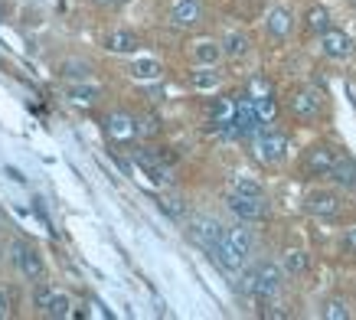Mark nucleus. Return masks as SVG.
<instances>
[{
	"mask_svg": "<svg viewBox=\"0 0 356 320\" xmlns=\"http://www.w3.org/2000/svg\"><path fill=\"white\" fill-rule=\"evenodd\" d=\"M186 235H190V242H196L200 248H209L219 246L222 239L229 235V229L219 219H213V216H193L190 223H186Z\"/></svg>",
	"mask_w": 356,
	"mask_h": 320,
	"instance_id": "f257e3e1",
	"label": "nucleus"
},
{
	"mask_svg": "<svg viewBox=\"0 0 356 320\" xmlns=\"http://www.w3.org/2000/svg\"><path fill=\"white\" fill-rule=\"evenodd\" d=\"M261 131V118L255 111V102L252 95H242L236 102V118H232V125H226V134L229 138H252V134H259Z\"/></svg>",
	"mask_w": 356,
	"mask_h": 320,
	"instance_id": "f03ea898",
	"label": "nucleus"
},
{
	"mask_svg": "<svg viewBox=\"0 0 356 320\" xmlns=\"http://www.w3.org/2000/svg\"><path fill=\"white\" fill-rule=\"evenodd\" d=\"M255 157L261 163H281V160L288 157V138L281 134V131H259V138H255Z\"/></svg>",
	"mask_w": 356,
	"mask_h": 320,
	"instance_id": "7ed1b4c3",
	"label": "nucleus"
},
{
	"mask_svg": "<svg viewBox=\"0 0 356 320\" xmlns=\"http://www.w3.org/2000/svg\"><path fill=\"white\" fill-rule=\"evenodd\" d=\"M343 209V200L334 190H311L304 196V213L317 216V219H334Z\"/></svg>",
	"mask_w": 356,
	"mask_h": 320,
	"instance_id": "20e7f679",
	"label": "nucleus"
},
{
	"mask_svg": "<svg viewBox=\"0 0 356 320\" xmlns=\"http://www.w3.org/2000/svg\"><path fill=\"white\" fill-rule=\"evenodd\" d=\"M229 209H232L242 223H261V219H268V203H265V196H242V193H232V196H229Z\"/></svg>",
	"mask_w": 356,
	"mask_h": 320,
	"instance_id": "39448f33",
	"label": "nucleus"
},
{
	"mask_svg": "<svg viewBox=\"0 0 356 320\" xmlns=\"http://www.w3.org/2000/svg\"><path fill=\"white\" fill-rule=\"evenodd\" d=\"M337 157H340V154H337L330 144H314V147L304 154V173H307V177H330Z\"/></svg>",
	"mask_w": 356,
	"mask_h": 320,
	"instance_id": "423d86ee",
	"label": "nucleus"
},
{
	"mask_svg": "<svg viewBox=\"0 0 356 320\" xmlns=\"http://www.w3.org/2000/svg\"><path fill=\"white\" fill-rule=\"evenodd\" d=\"M167 20L177 30H193L196 23L203 20V0H173Z\"/></svg>",
	"mask_w": 356,
	"mask_h": 320,
	"instance_id": "0eeeda50",
	"label": "nucleus"
},
{
	"mask_svg": "<svg viewBox=\"0 0 356 320\" xmlns=\"http://www.w3.org/2000/svg\"><path fill=\"white\" fill-rule=\"evenodd\" d=\"M288 108H291L294 118L311 121V118L321 115V108H324V95H321L317 88H301V92H294V95L288 98Z\"/></svg>",
	"mask_w": 356,
	"mask_h": 320,
	"instance_id": "6e6552de",
	"label": "nucleus"
},
{
	"mask_svg": "<svg viewBox=\"0 0 356 320\" xmlns=\"http://www.w3.org/2000/svg\"><path fill=\"white\" fill-rule=\"evenodd\" d=\"M13 265H17V271H20L23 278H30V281L43 278V271H46L40 252L33 246H26V242H17V246H13Z\"/></svg>",
	"mask_w": 356,
	"mask_h": 320,
	"instance_id": "1a4fd4ad",
	"label": "nucleus"
},
{
	"mask_svg": "<svg viewBox=\"0 0 356 320\" xmlns=\"http://www.w3.org/2000/svg\"><path fill=\"white\" fill-rule=\"evenodd\" d=\"M209 255H213V262H216L222 271H229V275H238V271L245 268V258H248L245 252H238V248L232 246L229 239H222L219 246L209 248Z\"/></svg>",
	"mask_w": 356,
	"mask_h": 320,
	"instance_id": "9d476101",
	"label": "nucleus"
},
{
	"mask_svg": "<svg viewBox=\"0 0 356 320\" xmlns=\"http://www.w3.org/2000/svg\"><path fill=\"white\" fill-rule=\"evenodd\" d=\"M255 271H259V291H255V298H275L281 291V281H284V268L275 265V262H261V265H255Z\"/></svg>",
	"mask_w": 356,
	"mask_h": 320,
	"instance_id": "9b49d317",
	"label": "nucleus"
},
{
	"mask_svg": "<svg viewBox=\"0 0 356 320\" xmlns=\"http://www.w3.org/2000/svg\"><path fill=\"white\" fill-rule=\"evenodd\" d=\"M105 134L111 141H131L138 138V118H131L128 111H111L105 118Z\"/></svg>",
	"mask_w": 356,
	"mask_h": 320,
	"instance_id": "f8f14e48",
	"label": "nucleus"
},
{
	"mask_svg": "<svg viewBox=\"0 0 356 320\" xmlns=\"http://www.w3.org/2000/svg\"><path fill=\"white\" fill-rule=\"evenodd\" d=\"M321 53H324L327 59H350L353 40L340 30H327V33H321Z\"/></svg>",
	"mask_w": 356,
	"mask_h": 320,
	"instance_id": "ddd939ff",
	"label": "nucleus"
},
{
	"mask_svg": "<svg viewBox=\"0 0 356 320\" xmlns=\"http://www.w3.org/2000/svg\"><path fill=\"white\" fill-rule=\"evenodd\" d=\"M294 26V17L288 7H271L268 17H265V30H268V36H275V40H284L288 33H291Z\"/></svg>",
	"mask_w": 356,
	"mask_h": 320,
	"instance_id": "4468645a",
	"label": "nucleus"
},
{
	"mask_svg": "<svg viewBox=\"0 0 356 320\" xmlns=\"http://www.w3.org/2000/svg\"><path fill=\"white\" fill-rule=\"evenodd\" d=\"M330 180H334L337 186H343V190H356V157L340 154L334 163V170H330Z\"/></svg>",
	"mask_w": 356,
	"mask_h": 320,
	"instance_id": "2eb2a0df",
	"label": "nucleus"
},
{
	"mask_svg": "<svg viewBox=\"0 0 356 320\" xmlns=\"http://www.w3.org/2000/svg\"><path fill=\"white\" fill-rule=\"evenodd\" d=\"M138 46H140V40L131 30H115V33H108V36H105V49H108V53L128 56V53H134Z\"/></svg>",
	"mask_w": 356,
	"mask_h": 320,
	"instance_id": "dca6fc26",
	"label": "nucleus"
},
{
	"mask_svg": "<svg viewBox=\"0 0 356 320\" xmlns=\"http://www.w3.org/2000/svg\"><path fill=\"white\" fill-rule=\"evenodd\" d=\"M222 43H216V40H200V43L193 46V63L196 65H219V59H222Z\"/></svg>",
	"mask_w": 356,
	"mask_h": 320,
	"instance_id": "f3484780",
	"label": "nucleus"
},
{
	"mask_svg": "<svg viewBox=\"0 0 356 320\" xmlns=\"http://www.w3.org/2000/svg\"><path fill=\"white\" fill-rule=\"evenodd\" d=\"M138 167L147 177H151L154 183H167V167H163V160L161 154H151V150H140L138 154Z\"/></svg>",
	"mask_w": 356,
	"mask_h": 320,
	"instance_id": "a211bd4d",
	"label": "nucleus"
},
{
	"mask_svg": "<svg viewBox=\"0 0 356 320\" xmlns=\"http://www.w3.org/2000/svg\"><path fill=\"white\" fill-rule=\"evenodd\" d=\"M190 82H193L196 92H216L219 82H222V75L216 72V65H200V69L190 75Z\"/></svg>",
	"mask_w": 356,
	"mask_h": 320,
	"instance_id": "6ab92c4d",
	"label": "nucleus"
},
{
	"mask_svg": "<svg viewBox=\"0 0 356 320\" xmlns=\"http://www.w3.org/2000/svg\"><path fill=\"white\" fill-rule=\"evenodd\" d=\"M98 95H102V92H98L95 86H88V82H72V86H65V98H69V102H72V105H95L98 102Z\"/></svg>",
	"mask_w": 356,
	"mask_h": 320,
	"instance_id": "aec40b11",
	"label": "nucleus"
},
{
	"mask_svg": "<svg viewBox=\"0 0 356 320\" xmlns=\"http://www.w3.org/2000/svg\"><path fill=\"white\" fill-rule=\"evenodd\" d=\"M128 72H131V79H138V82H157L163 69L157 59H134Z\"/></svg>",
	"mask_w": 356,
	"mask_h": 320,
	"instance_id": "412c9836",
	"label": "nucleus"
},
{
	"mask_svg": "<svg viewBox=\"0 0 356 320\" xmlns=\"http://www.w3.org/2000/svg\"><path fill=\"white\" fill-rule=\"evenodd\" d=\"M222 53H226L229 59H242V56L248 53V36L238 30L226 33V36H222Z\"/></svg>",
	"mask_w": 356,
	"mask_h": 320,
	"instance_id": "4be33fe9",
	"label": "nucleus"
},
{
	"mask_svg": "<svg viewBox=\"0 0 356 320\" xmlns=\"http://www.w3.org/2000/svg\"><path fill=\"white\" fill-rule=\"evenodd\" d=\"M43 310L56 320L72 317V301H69V294H63V291H53V298H49V304H46Z\"/></svg>",
	"mask_w": 356,
	"mask_h": 320,
	"instance_id": "5701e85b",
	"label": "nucleus"
},
{
	"mask_svg": "<svg viewBox=\"0 0 356 320\" xmlns=\"http://www.w3.org/2000/svg\"><path fill=\"white\" fill-rule=\"evenodd\" d=\"M307 265H311V258H307V252H301V248L288 252V255H284V262H281L284 275H304V271H307Z\"/></svg>",
	"mask_w": 356,
	"mask_h": 320,
	"instance_id": "b1692460",
	"label": "nucleus"
},
{
	"mask_svg": "<svg viewBox=\"0 0 356 320\" xmlns=\"http://www.w3.org/2000/svg\"><path fill=\"white\" fill-rule=\"evenodd\" d=\"M304 20H307V30L317 33V36L330 30V10H327V7H311Z\"/></svg>",
	"mask_w": 356,
	"mask_h": 320,
	"instance_id": "393cba45",
	"label": "nucleus"
},
{
	"mask_svg": "<svg viewBox=\"0 0 356 320\" xmlns=\"http://www.w3.org/2000/svg\"><path fill=\"white\" fill-rule=\"evenodd\" d=\"M232 118H236V102H229V98H219L216 105H213V125L226 128V125H232Z\"/></svg>",
	"mask_w": 356,
	"mask_h": 320,
	"instance_id": "a878e982",
	"label": "nucleus"
},
{
	"mask_svg": "<svg viewBox=\"0 0 356 320\" xmlns=\"http://www.w3.org/2000/svg\"><path fill=\"white\" fill-rule=\"evenodd\" d=\"M321 314H324V320H350V314H353V310H350V304H346L343 298H330L324 304V310H321Z\"/></svg>",
	"mask_w": 356,
	"mask_h": 320,
	"instance_id": "bb28decb",
	"label": "nucleus"
},
{
	"mask_svg": "<svg viewBox=\"0 0 356 320\" xmlns=\"http://www.w3.org/2000/svg\"><path fill=\"white\" fill-rule=\"evenodd\" d=\"M255 102V111H259L261 125H268V121H275V115H278V102L271 95H261V98H252Z\"/></svg>",
	"mask_w": 356,
	"mask_h": 320,
	"instance_id": "cd10ccee",
	"label": "nucleus"
},
{
	"mask_svg": "<svg viewBox=\"0 0 356 320\" xmlns=\"http://www.w3.org/2000/svg\"><path fill=\"white\" fill-rule=\"evenodd\" d=\"M232 193H242V196H265V186H261L259 180H252V177H236Z\"/></svg>",
	"mask_w": 356,
	"mask_h": 320,
	"instance_id": "c85d7f7f",
	"label": "nucleus"
},
{
	"mask_svg": "<svg viewBox=\"0 0 356 320\" xmlns=\"http://www.w3.org/2000/svg\"><path fill=\"white\" fill-rule=\"evenodd\" d=\"M229 242L238 248V252H252V235H248V229H242V225H236V229H229V235H226Z\"/></svg>",
	"mask_w": 356,
	"mask_h": 320,
	"instance_id": "c756f323",
	"label": "nucleus"
},
{
	"mask_svg": "<svg viewBox=\"0 0 356 320\" xmlns=\"http://www.w3.org/2000/svg\"><path fill=\"white\" fill-rule=\"evenodd\" d=\"M63 75L72 79V82H86L92 69H88V63H63Z\"/></svg>",
	"mask_w": 356,
	"mask_h": 320,
	"instance_id": "7c9ffc66",
	"label": "nucleus"
},
{
	"mask_svg": "<svg viewBox=\"0 0 356 320\" xmlns=\"http://www.w3.org/2000/svg\"><path fill=\"white\" fill-rule=\"evenodd\" d=\"M157 131H161V121H157L154 115L138 118V134H140V138H154Z\"/></svg>",
	"mask_w": 356,
	"mask_h": 320,
	"instance_id": "2f4dec72",
	"label": "nucleus"
},
{
	"mask_svg": "<svg viewBox=\"0 0 356 320\" xmlns=\"http://www.w3.org/2000/svg\"><path fill=\"white\" fill-rule=\"evenodd\" d=\"M340 252L350 255V258H356V225L343 232V239H340Z\"/></svg>",
	"mask_w": 356,
	"mask_h": 320,
	"instance_id": "473e14b6",
	"label": "nucleus"
},
{
	"mask_svg": "<svg viewBox=\"0 0 356 320\" xmlns=\"http://www.w3.org/2000/svg\"><path fill=\"white\" fill-rule=\"evenodd\" d=\"M53 291L56 288H49V285H36V288H33V304H36V307H46L49 298H53Z\"/></svg>",
	"mask_w": 356,
	"mask_h": 320,
	"instance_id": "72a5a7b5",
	"label": "nucleus"
},
{
	"mask_svg": "<svg viewBox=\"0 0 356 320\" xmlns=\"http://www.w3.org/2000/svg\"><path fill=\"white\" fill-rule=\"evenodd\" d=\"M161 209L167 216H173V219H180V216H184V206H180V200H161Z\"/></svg>",
	"mask_w": 356,
	"mask_h": 320,
	"instance_id": "f704fd0d",
	"label": "nucleus"
},
{
	"mask_svg": "<svg viewBox=\"0 0 356 320\" xmlns=\"http://www.w3.org/2000/svg\"><path fill=\"white\" fill-rule=\"evenodd\" d=\"M248 95H252V98L271 95V88H268V82H261V79H255V82H252V88H248Z\"/></svg>",
	"mask_w": 356,
	"mask_h": 320,
	"instance_id": "c9c22d12",
	"label": "nucleus"
},
{
	"mask_svg": "<svg viewBox=\"0 0 356 320\" xmlns=\"http://www.w3.org/2000/svg\"><path fill=\"white\" fill-rule=\"evenodd\" d=\"M10 317V294L0 288V320H7Z\"/></svg>",
	"mask_w": 356,
	"mask_h": 320,
	"instance_id": "e433bc0d",
	"label": "nucleus"
},
{
	"mask_svg": "<svg viewBox=\"0 0 356 320\" xmlns=\"http://www.w3.org/2000/svg\"><path fill=\"white\" fill-rule=\"evenodd\" d=\"M95 3H102V7H121V3H128V0H95Z\"/></svg>",
	"mask_w": 356,
	"mask_h": 320,
	"instance_id": "4c0bfd02",
	"label": "nucleus"
},
{
	"mask_svg": "<svg viewBox=\"0 0 356 320\" xmlns=\"http://www.w3.org/2000/svg\"><path fill=\"white\" fill-rule=\"evenodd\" d=\"M7 173H10V177H13L17 183H23V177H20V170H17V167H7Z\"/></svg>",
	"mask_w": 356,
	"mask_h": 320,
	"instance_id": "58836bf2",
	"label": "nucleus"
}]
</instances>
